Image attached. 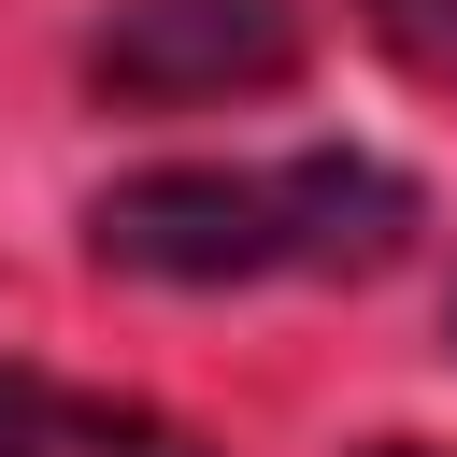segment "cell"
<instances>
[{"instance_id": "obj_1", "label": "cell", "mask_w": 457, "mask_h": 457, "mask_svg": "<svg viewBox=\"0 0 457 457\" xmlns=\"http://www.w3.org/2000/svg\"><path fill=\"white\" fill-rule=\"evenodd\" d=\"M414 186L371 157H257V171H129L86 243L143 286H257V271H386Z\"/></svg>"}, {"instance_id": "obj_2", "label": "cell", "mask_w": 457, "mask_h": 457, "mask_svg": "<svg viewBox=\"0 0 457 457\" xmlns=\"http://www.w3.org/2000/svg\"><path fill=\"white\" fill-rule=\"evenodd\" d=\"M86 71L114 100H257L300 71V0H114Z\"/></svg>"}, {"instance_id": "obj_3", "label": "cell", "mask_w": 457, "mask_h": 457, "mask_svg": "<svg viewBox=\"0 0 457 457\" xmlns=\"http://www.w3.org/2000/svg\"><path fill=\"white\" fill-rule=\"evenodd\" d=\"M0 457H200V443L171 414H143V400L57 386V371H0Z\"/></svg>"}, {"instance_id": "obj_4", "label": "cell", "mask_w": 457, "mask_h": 457, "mask_svg": "<svg viewBox=\"0 0 457 457\" xmlns=\"http://www.w3.org/2000/svg\"><path fill=\"white\" fill-rule=\"evenodd\" d=\"M371 29H386V57L400 71H428V86H457V0H357Z\"/></svg>"}, {"instance_id": "obj_5", "label": "cell", "mask_w": 457, "mask_h": 457, "mask_svg": "<svg viewBox=\"0 0 457 457\" xmlns=\"http://www.w3.org/2000/svg\"><path fill=\"white\" fill-rule=\"evenodd\" d=\"M371 457H428V443H371Z\"/></svg>"}]
</instances>
